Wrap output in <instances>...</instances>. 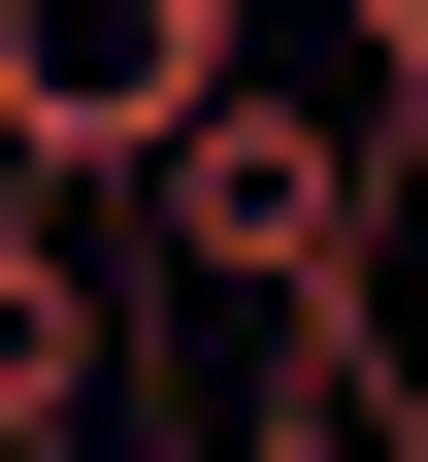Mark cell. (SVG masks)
Returning <instances> with one entry per match:
<instances>
[{
	"label": "cell",
	"instance_id": "1",
	"mask_svg": "<svg viewBox=\"0 0 428 462\" xmlns=\"http://www.w3.org/2000/svg\"><path fill=\"white\" fill-rule=\"evenodd\" d=\"M396 133H428V99L362 67L330 0H264V67L132 165V264H165V298H231V330H330V298H362V231H396Z\"/></svg>",
	"mask_w": 428,
	"mask_h": 462
},
{
	"label": "cell",
	"instance_id": "2",
	"mask_svg": "<svg viewBox=\"0 0 428 462\" xmlns=\"http://www.w3.org/2000/svg\"><path fill=\"white\" fill-rule=\"evenodd\" d=\"M231 67H264V0H0V165L33 199H132Z\"/></svg>",
	"mask_w": 428,
	"mask_h": 462
},
{
	"label": "cell",
	"instance_id": "3",
	"mask_svg": "<svg viewBox=\"0 0 428 462\" xmlns=\"http://www.w3.org/2000/svg\"><path fill=\"white\" fill-rule=\"evenodd\" d=\"M132 199H33V165H0V430H99V364H132Z\"/></svg>",
	"mask_w": 428,
	"mask_h": 462
},
{
	"label": "cell",
	"instance_id": "4",
	"mask_svg": "<svg viewBox=\"0 0 428 462\" xmlns=\"http://www.w3.org/2000/svg\"><path fill=\"white\" fill-rule=\"evenodd\" d=\"M330 33H362V67H396V99H428V0H330Z\"/></svg>",
	"mask_w": 428,
	"mask_h": 462
},
{
	"label": "cell",
	"instance_id": "5",
	"mask_svg": "<svg viewBox=\"0 0 428 462\" xmlns=\"http://www.w3.org/2000/svg\"><path fill=\"white\" fill-rule=\"evenodd\" d=\"M0 462H99V430H0Z\"/></svg>",
	"mask_w": 428,
	"mask_h": 462
}]
</instances>
